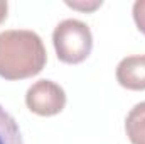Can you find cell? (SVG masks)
Returning <instances> with one entry per match:
<instances>
[{
	"label": "cell",
	"instance_id": "obj_8",
	"mask_svg": "<svg viewBox=\"0 0 145 144\" xmlns=\"http://www.w3.org/2000/svg\"><path fill=\"white\" fill-rule=\"evenodd\" d=\"M68 5L72 9H81V10H93L101 5V2H93V3H79V2H68Z\"/></svg>",
	"mask_w": 145,
	"mask_h": 144
},
{
	"label": "cell",
	"instance_id": "obj_4",
	"mask_svg": "<svg viewBox=\"0 0 145 144\" xmlns=\"http://www.w3.org/2000/svg\"><path fill=\"white\" fill-rule=\"evenodd\" d=\"M116 81L127 90H145V56H127L116 66Z\"/></svg>",
	"mask_w": 145,
	"mask_h": 144
},
{
	"label": "cell",
	"instance_id": "obj_6",
	"mask_svg": "<svg viewBox=\"0 0 145 144\" xmlns=\"http://www.w3.org/2000/svg\"><path fill=\"white\" fill-rule=\"evenodd\" d=\"M0 144H24L15 119L0 105Z\"/></svg>",
	"mask_w": 145,
	"mask_h": 144
},
{
	"label": "cell",
	"instance_id": "obj_2",
	"mask_svg": "<svg viewBox=\"0 0 145 144\" xmlns=\"http://www.w3.org/2000/svg\"><path fill=\"white\" fill-rule=\"evenodd\" d=\"M52 42L57 59L66 65L83 63L93 49V36L89 27L76 19L59 22L52 32Z\"/></svg>",
	"mask_w": 145,
	"mask_h": 144
},
{
	"label": "cell",
	"instance_id": "obj_5",
	"mask_svg": "<svg viewBox=\"0 0 145 144\" xmlns=\"http://www.w3.org/2000/svg\"><path fill=\"white\" fill-rule=\"evenodd\" d=\"M125 131L132 144H145V102L137 104L128 112Z\"/></svg>",
	"mask_w": 145,
	"mask_h": 144
},
{
	"label": "cell",
	"instance_id": "obj_3",
	"mask_svg": "<svg viewBox=\"0 0 145 144\" xmlns=\"http://www.w3.org/2000/svg\"><path fill=\"white\" fill-rule=\"evenodd\" d=\"M25 104L31 112L40 117H51L63 112L66 105V93L57 83L51 80H39L29 87L25 93Z\"/></svg>",
	"mask_w": 145,
	"mask_h": 144
},
{
	"label": "cell",
	"instance_id": "obj_1",
	"mask_svg": "<svg viewBox=\"0 0 145 144\" xmlns=\"http://www.w3.org/2000/svg\"><path fill=\"white\" fill-rule=\"evenodd\" d=\"M47 53L42 39L32 31L12 29L0 32V76L25 80L42 71Z\"/></svg>",
	"mask_w": 145,
	"mask_h": 144
},
{
	"label": "cell",
	"instance_id": "obj_7",
	"mask_svg": "<svg viewBox=\"0 0 145 144\" xmlns=\"http://www.w3.org/2000/svg\"><path fill=\"white\" fill-rule=\"evenodd\" d=\"M133 20L138 31L145 34V0H137L133 3Z\"/></svg>",
	"mask_w": 145,
	"mask_h": 144
},
{
	"label": "cell",
	"instance_id": "obj_9",
	"mask_svg": "<svg viewBox=\"0 0 145 144\" xmlns=\"http://www.w3.org/2000/svg\"><path fill=\"white\" fill-rule=\"evenodd\" d=\"M7 10H8V5H7V2H3V0H0V24L7 19Z\"/></svg>",
	"mask_w": 145,
	"mask_h": 144
}]
</instances>
